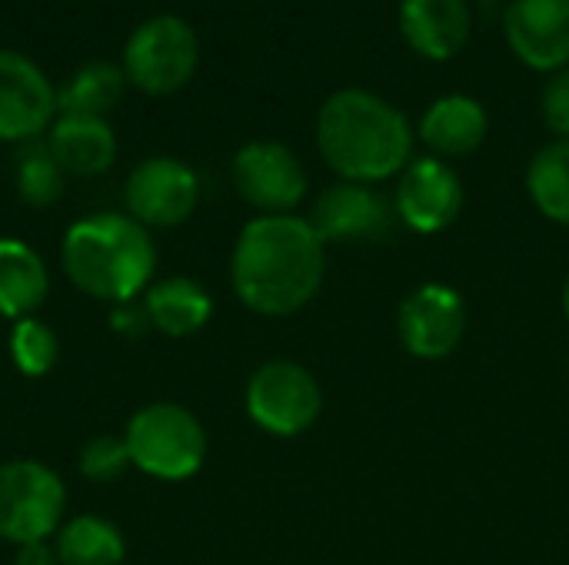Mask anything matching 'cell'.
Segmentation results:
<instances>
[{
  "mask_svg": "<svg viewBox=\"0 0 569 565\" xmlns=\"http://www.w3.org/2000/svg\"><path fill=\"white\" fill-rule=\"evenodd\" d=\"M250 420L280 440L307 433L323 413V390L317 376L293 360H270L253 370L247 383Z\"/></svg>",
  "mask_w": 569,
  "mask_h": 565,
  "instance_id": "cell-7",
  "label": "cell"
},
{
  "mask_svg": "<svg viewBox=\"0 0 569 565\" xmlns=\"http://www.w3.org/2000/svg\"><path fill=\"white\" fill-rule=\"evenodd\" d=\"M60 266L80 293L117 306L143 296L153 283L157 243L133 216L90 213L67 230Z\"/></svg>",
  "mask_w": 569,
  "mask_h": 565,
  "instance_id": "cell-3",
  "label": "cell"
},
{
  "mask_svg": "<svg viewBox=\"0 0 569 565\" xmlns=\"http://www.w3.org/2000/svg\"><path fill=\"white\" fill-rule=\"evenodd\" d=\"M233 183L260 216L293 213L307 196V170L300 157L277 140H253L240 147L233 157Z\"/></svg>",
  "mask_w": 569,
  "mask_h": 565,
  "instance_id": "cell-8",
  "label": "cell"
},
{
  "mask_svg": "<svg viewBox=\"0 0 569 565\" xmlns=\"http://www.w3.org/2000/svg\"><path fill=\"white\" fill-rule=\"evenodd\" d=\"M127 210L147 230H170L190 220L200 200L197 173L173 157H150L127 176Z\"/></svg>",
  "mask_w": 569,
  "mask_h": 565,
  "instance_id": "cell-10",
  "label": "cell"
},
{
  "mask_svg": "<svg viewBox=\"0 0 569 565\" xmlns=\"http://www.w3.org/2000/svg\"><path fill=\"white\" fill-rule=\"evenodd\" d=\"M110 326L120 333V336H130V340H140L147 330H153L150 326V316H147V310H143V300L140 303H117L113 310H110Z\"/></svg>",
  "mask_w": 569,
  "mask_h": 565,
  "instance_id": "cell-27",
  "label": "cell"
},
{
  "mask_svg": "<svg viewBox=\"0 0 569 565\" xmlns=\"http://www.w3.org/2000/svg\"><path fill=\"white\" fill-rule=\"evenodd\" d=\"M527 193L547 220L569 226V140H553L533 153L527 167Z\"/></svg>",
  "mask_w": 569,
  "mask_h": 565,
  "instance_id": "cell-22",
  "label": "cell"
},
{
  "mask_svg": "<svg viewBox=\"0 0 569 565\" xmlns=\"http://www.w3.org/2000/svg\"><path fill=\"white\" fill-rule=\"evenodd\" d=\"M317 147L340 180L373 186L407 170L413 157V130L383 97L347 87L323 100L317 113Z\"/></svg>",
  "mask_w": 569,
  "mask_h": 565,
  "instance_id": "cell-2",
  "label": "cell"
},
{
  "mask_svg": "<svg viewBox=\"0 0 569 565\" xmlns=\"http://www.w3.org/2000/svg\"><path fill=\"white\" fill-rule=\"evenodd\" d=\"M310 226L320 233L323 243H367L390 233L393 210L373 186L340 180L317 196L310 210Z\"/></svg>",
  "mask_w": 569,
  "mask_h": 565,
  "instance_id": "cell-13",
  "label": "cell"
},
{
  "mask_svg": "<svg viewBox=\"0 0 569 565\" xmlns=\"http://www.w3.org/2000/svg\"><path fill=\"white\" fill-rule=\"evenodd\" d=\"M57 356H60V340L43 320L27 316V320L13 323V330H10V360L23 376H33V380L47 376L57 366Z\"/></svg>",
  "mask_w": 569,
  "mask_h": 565,
  "instance_id": "cell-24",
  "label": "cell"
},
{
  "mask_svg": "<svg viewBox=\"0 0 569 565\" xmlns=\"http://www.w3.org/2000/svg\"><path fill=\"white\" fill-rule=\"evenodd\" d=\"M67 486L37 460L0 463V539L10 546L47 543L63 519Z\"/></svg>",
  "mask_w": 569,
  "mask_h": 565,
  "instance_id": "cell-6",
  "label": "cell"
},
{
  "mask_svg": "<svg viewBox=\"0 0 569 565\" xmlns=\"http://www.w3.org/2000/svg\"><path fill=\"white\" fill-rule=\"evenodd\" d=\"M503 30L530 70L569 67V0H513L503 10Z\"/></svg>",
  "mask_w": 569,
  "mask_h": 565,
  "instance_id": "cell-14",
  "label": "cell"
},
{
  "mask_svg": "<svg viewBox=\"0 0 569 565\" xmlns=\"http://www.w3.org/2000/svg\"><path fill=\"white\" fill-rule=\"evenodd\" d=\"M127 90L123 67L110 60H90L80 70L70 73V80L57 90V110L60 113H83V117H103L120 103Z\"/></svg>",
  "mask_w": 569,
  "mask_h": 565,
  "instance_id": "cell-20",
  "label": "cell"
},
{
  "mask_svg": "<svg viewBox=\"0 0 569 565\" xmlns=\"http://www.w3.org/2000/svg\"><path fill=\"white\" fill-rule=\"evenodd\" d=\"M490 133V117L480 100L450 93L427 107L420 120V137L437 157H470L483 147Z\"/></svg>",
  "mask_w": 569,
  "mask_h": 565,
  "instance_id": "cell-17",
  "label": "cell"
},
{
  "mask_svg": "<svg viewBox=\"0 0 569 565\" xmlns=\"http://www.w3.org/2000/svg\"><path fill=\"white\" fill-rule=\"evenodd\" d=\"M543 120L547 127L560 137L569 140V67L550 73L547 87H543Z\"/></svg>",
  "mask_w": 569,
  "mask_h": 565,
  "instance_id": "cell-26",
  "label": "cell"
},
{
  "mask_svg": "<svg viewBox=\"0 0 569 565\" xmlns=\"http://www.w3.org/2000/svg\"><path fill=\"white\" fill-rule=\"evenodd\" d=\"M57 90L23 53L0 47V143H30L57 120Z\"/></svg>",
  "mask_w": 569,
  "mask_h": 565,
  "instance_id": "cell-11",
  "label": "cell"
},
{
  "mask_svg": "<svg viewBox=\"0 0 569 565\" xmlns=\"http://www.w3.org/2000/svg\"><path fill=\"white\" fill-rule=\"evenodd\" d=\"M130 466V453L123 436H93L83 450H80V473L90 483H113L127 473Z\"/></svg>",
  "mask_w": 569,
  "mask_h": 565,
  "instance_id": "cell-25",
  "label": "cell"
},
{
  "mask_svg": "<svg viewBox=\"0 0 569 565\" xmlns=\"http://www.w3.org/2000/svg\"><path fill=\"white\" fill-rule=\"evenodd\" d=\"M123 443L130 466L163 483H183L197 476L207 460L203 423L187 406L167 400L140 406L123 430Z\"/></svg>",
  "mask_w": 569,
  "mask_h": 565,
  "instance_id": "cell-4",
  "label": "cell"
},
{
  "mask_svg": "<svg viewBox=\"0 0 569 565\" xmlns=\"http://www.w3.org/2000/svg\"><path fill=\"white\" fill-rule=\"evenodd\" d=\"M463 180L440 157L410 160L400 173L393 210L417 233H443L463 210Z\"/></svg>",
  "mask_w": 569,
  "mask_h": 565,
  "instance_id": "cell-12",
  "label": "cell"
},
{
  "mask_svg": "<svg viewBox=\"0 0 569 565\" xmlns=\"http://www.w3.org/2000/svg\"><path fill=\"white\" fill-rule=\"evenodd\" d=\"M470 3L467 0H403L400 33L427 60H450L470 40Z\"/></svg>",
  "mask_w": 569,
  "mask_h": 565,
  "instance_id": "cell-15",
  "label": "cell"
},
{
  "mask_svg": "<svg viewBox=\"0 0 569 565\" xmlns=\"http://www.w3.org/2000/svg\"><path fill=\"white\" fill-rule=\"evenodd\" d=\"M50 293V273L43 256L13 236H0V316L27 320Z\"/></svg>",
  "mask_w": 569,
  "mask_h": 565,
  "instance_id": "cell-19",
  "label": "cell"
},
{
  "mask_svg": "<svg viewBox=\"0 0 569 565\" xmlns=\"http://www.w3.org/2000/svg\"><path fill=\"white\" fill-rule=\"evenodd\" d=\"M563 313H567V320H569V280L563 283Z\"/></svg>",
  "mask_w": 569,
  "mask_h": 565,
  "instance_id": "cell-29",
  "label": "cell"
},
{
  "mask_svg": "<svg viewBox=\"0 0 569 565\" xmlns=\"http://www.w3.org/2000/svg\"><path fill=\"white\" fill-rule=\"evenodd\" d=\"M13 565H60L57 553L47 543H30V546H17Z\"/></svg>",
  "mask_w": 569,
  "mask_h": 565,
  "instance_id": "cell-28",
  "label": "cell"
},
{
  "mask_svg": "<svg viewBox=\"0 0 569 565\" xmlns=\"http://www.w3.org/2000/svg\"><path fill=\"white\" fill-rule=\"evenodd\" d=\"M47 147L53 160L63 167V173L77 176H97L110 170L117 160V137L103 117L60 113L50 127Z\"/></svg>",
  "mask_w": 569,
  "mask_h": 565,
  "instance_id": "cell-16",
  "label": "cell"
},
{
  "mask_svg": "<svg viewBox=\"0 0 569 565\" xmlns=\"http://www.w3.org/2000/svg\"><path fill=\"white\" fill-rule=\"evenodd\" d=\"M323 276L327 243L303 216H257L233 243V293L260 316H293L320 293Z\"/></svg>",
  "mask_w": 569,
  "mask_h": 565,
  "instance_id": "cell-1",
  "label": "cell"
},
{
  "mask_svg": "<svg viewBox=\"0 0 569 565\" xmlns=\"http://www.w3.org/2000/svg\"><path fill=\"white\" fill-rule=\"evenodd\" d=\"M397 333L410 356L447 360L467 336V303L447 283H423L400 303Z\"/></svg>",
  "mask_w": 569,
  "mask_h": 565,
  "instance_id": "cell-9",
  "label": "cell"
},
{
  "mask_svg": "<svg viewBox=\"0 0 569 565\" xmlns=\"http://www.w3.org/2000/svg\"><path fill=\"white\" fill-rule=\"evenodd\" d=\"M143 310L150 316V326L163 336L183 340L200 333L210 316H213V300L210 293L190 280V276H167L147 286L143 293Z\"/></svg>",
  "mask_w": 569,
  "mask_h": 565,
  "instance_id": "cell-18",
  "label": "cell"
},
{
  "mask_svg": "<svg viewBox=\"0 0 569 565\" xmlns=\"http://www.w3.org/2000/svg\"><path fill=\"white\" fill-rule=\"evenodd\" d=\"M53 553L60 565H120L127 543L113 523L100 516H77L57 529Z\"/></svg>",
  "mask_w": 569,
  "mask_h": 565,
  "instance_id": "cell-21",
  "label": "cell"
},
{
  "mask_svg": "<svg viewBox=\"0 0 569 565\" xmlns=\"http://www.w3.org/2000/svg\"><path fill=\"white\" fill-rule=\"evenodd\" d=\"M63 167L53 160L47 143H27L17 157L13 183L23 203L30 206H50L63 196Z\"/></svg>",
  "mask_w": 569,
  "mask_h": 565,
  "instance_id": "cell-23",
  "label": "cell"
},
{
  "mask_svg": "<svg viewBox=\"0 0 569 565\" xmlns=\"http://www.w3.org/2000/svg\"><path fill=\"white\" fill-rule=\"evenodd\" d=\"M200 63V40L183 17H147L123 47L127 83L147 97H167L190 83Z\"/></svg>",
  "mask_w": 569,
  "mask_h": 565,
  "instance_id": "cell-5",
  "label": "cell"
}]
</instances>
